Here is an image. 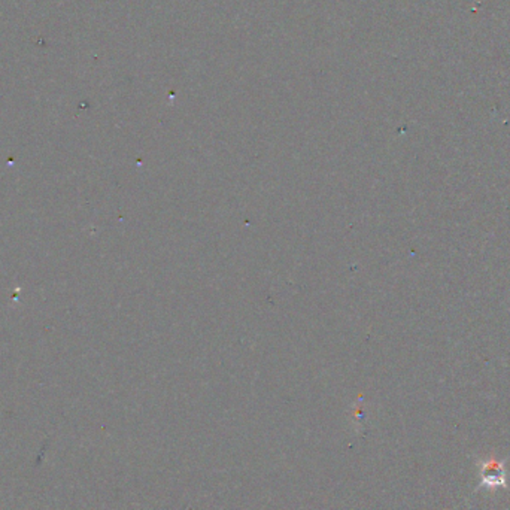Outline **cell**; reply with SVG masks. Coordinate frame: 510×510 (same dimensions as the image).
Returning a JSON list of instances; mask_svg holds the SVG:
<instances>
[{"label": "cell", "instance_id": "cell-1", "mask_svg": "<svg viewBox=\"0 0 510 510\" xmlns=\"http://www.w3.org/2000/svg\"><path fill=\"white\" fill-rule=\"evenodd\" d=\"M507 458L499 459L496 457H488L485 459H477V470H479V485L477 489H488L491 492L497 491L499 488L510 489L507 482Z\"/></svg>", "mask_w": 510, "mask_h": 510}]
</instances>
